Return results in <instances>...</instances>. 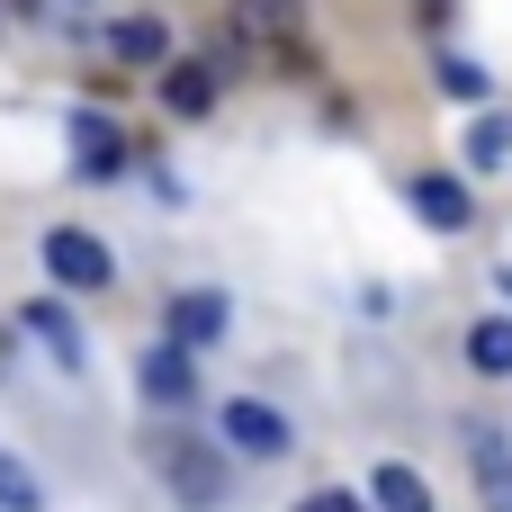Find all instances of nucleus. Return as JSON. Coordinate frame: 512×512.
<instances>
[{"mask_svg":"<svg viewBox=\"0 0 512 512\" xmlns=\"http://www.w3.org/2000/svg\"><path fill=\"white\" fill-rule=\"evenodd\" d=\"M36 261H45V279H54V288H72V297H99V288H117V252H108L90 225H45Z\"/></svg>","mask_w":512,"mask_h":512,"instance_id":"obj_2","label":"nucleus"},{"mask_svg":"<svg viewBox=\"0 0 512 512\" xmlns=\"http://www.w3.org/2000/svg\"><path fill=\"white\" fill-rule=\"evenodd\" d=\"M0 504H18V512H36V504H45V486H36V468H18L9 450H0Z\"/></svg>","mask_w":512,"mask_h":512,"instance_id":"obj_17","label":"nucleus"},{"mask_svg":"<svg viewBox=\"0 0 512 512\" xmlns=\"http://www.w3.org/2000/svg\"><path fill=\"white\" fill-rule=\"evenodd\" d=\"M63 126H72V180H117L126 171V126L108 108H72Z\"/></svg>","mask_w":512,"mask_h":512,"instance_id":"obj_6","label":"nucleus"},{"mask_svg":"<svg viewBox=\"0 0 512 512\" xmlns=\"http://www.w3.org/2000/svg\"><path fill=\"white\" fill-rule=\"evenodd\" d=\"M225 324H234V297H225V288H180V297L162 306V333H180L189 351L225 342Z\"/></svg>","mask_w":512,"mask_h":512,"instance_id":"obj_8","label":"nucleus"},{"mask_svg":"<svg viewBox=\"0 0 512 512\" xmlns=\"http://www.w3.org/2000/svg\"><path fill=\"white\" fill-rule=\"evenodd\" d=\"M297 512H378V495H351V486H315Z\"/></svg>","mask_w":512,"mask_h":512,"instance_id":"obj_18","label":"nucleus"},{"mask_svg":"<svg viewBox=\"0 0 512 512\" xmlns=\"http://www.w3.org/2000/svg\"><path fill=\"white\" fill-rule=\"evenodd\" d=\"M162 108L171 117H216V72L207 63H162Z\"/></svg>","mask_w":512,"mask_h":512,"instance_id":"obj_12","label":"nucleus"},{"mask_svg":"<svg viewBox=\"0 0 512 512\" xmlns=\"http://www.w3.org/2000/svg\"><path fill=\"white\" fill-rule=\"evenodd\" d=\"M18 333H27V342H36L63 378H90V342H81V324H72L63 288H54V297H27V306H18Z\"/></svg>","mask_w":512,"mask_h":512,"instance_id":"obj_4","label":"nucleus"},{"mask_svg":"<svg viewBox=\"0 0 512 512\" xmlns=\"http://www.w3.org/2000/svg\"><path fill=\"white\" fill-rule=\"evenodd\" d=\"M234 441L216 432V441H198V432H153V477L171 486V504L189 512H216L225 495H234Z\"/></svg>","mask_w":512,"mask_h":512,"instance_id":"obj_1","label":"nucleus"},{"mask_svg":"<svg viewBox=\"0 0 512 512\" xmlns=\"http://www.w3.org/2000/svg\"><path fill=\"white\" fill-rule=\"evenodd\" d=\"M441 90H450V99L495 108V72H486V63H468V54H441Z\"/></svg>","mask_w":512,"mask_h":512,"instance_id":"obj_16","label":"nucleus"},{"mask_svg":"<svg viewBox=\"0 0 512 512\" xmlns=\"http://www.w3.org/2000/svg\"><path fill=\"white\" fill-rule=\"evenodd\" d=\"M108 54H117L126 72H144V63H171V27H162L153 9H135V18H117V27H108Z\"/></svg>","mask_w":512,"mask_h":512,"instance_id":"obj_11","label":"nucleus"},{"mask_svg":"<svg viewBox=\"0 0 512 512\" xmlns=\"http://www.w3.org/2000/svg\"><path fill=\"white\" fill-rule=\"evenodd\" d=\"M216 432H225L243 459H288V441H297V423H288L270 396H225V405H216Z\"/></svg>","mask_w":512,"mask_h":512,"instance_id":"obj_5","label":"nucleus"},{"mask_svg":"<svg viewBox=\"0 0 512 512\" xmlns=\"http://www.w3.org/2000/svg\"><path fill=\"white\" fill-rule=\"evenodd\" d=\"M234 36H252V45H297V36H306V0H234Z\"/></svg>","mask_w":512,"mask_h":512,"instance_id":"obj_10","label":"nucleus"},{"mask_svg":"<svg viewBox=\"0 0 512 512\" xmlns=\"http://www.w3.org/2000/svg\"><path fill=\"white\" fill-rule=\"evenodd\" d=\"M512 162V108H486L468 126V171H504Z\"/></svg>","mask_w":512,"mask_h":512,"instance_id":"obj_15","label":"nucleus"},{"mask_svg":"<svg viewBox=\"0 0 512 512\" xmlns=\"http://www.w3.org/2000/svg\"><path fill=\"white\" fill-rule=\"evenodd\" d=\"M405 207H414L432 234H468V225H477V189H468L459 171H414V180H405Z\"/></svg>","mask_w":512,"mask_h":512,"instance_id":"obj_7","label":"nucleus"},{"mask_svg":"<svg viewBox=\"0 0 512 512\" xmlns=\"http://www.w3.org/2000/svg\"><path fill=\"white\" fill-rule=\"evenodd\" d=\"M0 512H18V504H0Z\"/></svg>","mask_w":512,"mask_h":512,"instance_id":"obj_20","label":"nucleus"},{"mask_svg":"<svg viewBox=\"0 0 512 512\" xmlns=\"http://www.w3.org/2000/svg\"><path fill=\"white\" fill-rule=\"evenodd\" d=\"M495 288H504V306H512V261H504V270H495Z\"/></svg>","mask_w":512,"mask_h":512,"instance_id":"obj_19","label":"nucleus"},{"mask_svg":"<svg viewBox=\"0 0 512 512\" xmlns=\"http://www.w3.org/2000/svg\"><path fill=\"white\" fill-rule=\"evenodd\" d=\"M468 477H477V504L486 512H512V441L468 423Z\"/></svg>","mask_w":512,"mask_h":512,"instance_id":"obj_9","label":"nucleus"},{"mask_svg":"<svg viewBox=\"0 0 512 512\" xmlns=\"http://www.w3.org/2000/svg\"><path fill=\"white\" fill-rule=\"evenodd\" d=\"M369 495H378V512H432V486H423L405 459H378V468H369Z\"/></svg>","mask_w":512,"mask_h":512,"instance_id":"obj_13","label":"nucleus"},{"mask_svg":"<svg viewBox=\"0 0 512 512\" xmlns=\"http://www.w3.org/2000/svg\"><path fill=\"white\" fill-rule=\"evenodd\" d=\"M468 369L477 378H512V315H477L468 324Z\"/></svg>","mask_w":512,"mask_h":512,"instance_id":"obj_14","label":"nucleus"},{"mask_svg":"<svg viewBox=\"0 0 512 512\" xmlns=\"http://www.w3.org/2000/svg\"><path fill=\"white\" fill-rule=\"evenodd\" d=\"M135 396H144L153 414H189V405H198V351H189L180 333H162V342L135 360Z\"/></svg>","mask_w":512,"mask_h":512,"instance_id":"obj_3","label":"nucleus"}]
</instances>
